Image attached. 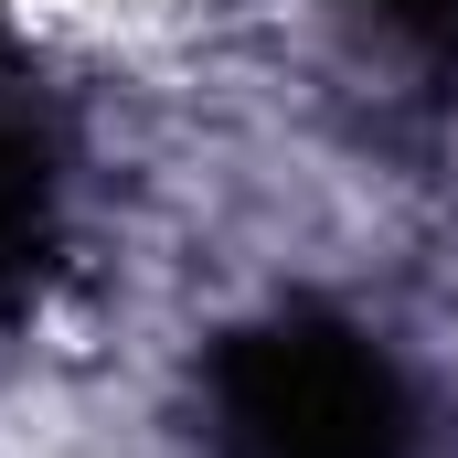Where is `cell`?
I'll return each mask as SVG.
<instances>
[{"mask_svg": "<svg viewBox=\"0 0 458 458\" xmlns=\"http://www.w3.org/2000/svg\"><path fill=\"white\" fill-rule=\"evenodd\" d=\"M362 11H384L394 32H416V43H448V54H458V0H362Z\"/></svg>", "mask_w": 458, "mask_h": 458, "instance_id": "obj_3", "label": "cell"}, {"mask_svg": "<svg viewBox=\"0 0 458 458\" xmlns=\"http://www.w3.org/2000/svg\"><path fill=\"white\" fill-rule=\"evenodd\" d=\"M64 245V171H54V128L0 97V320H21L54 277Z\"/></svg>", "mask_w": 458, "mask_h": 458, "instance_id": "obj_2", "label": "cell"}, {"mask_svg": "<svg viewBox=\"0 0 458 458\" xmlns=\"http://www.w3.org/2000/svg\"><path fill=\"white\" fill-rule=\"evenodd\" d=\"M203 448L214 458H427V405L405 362L342 310L234 320L203 362Z\"/></svg>", "mask_w": 458, "mask_h": 458, "instance_id": "obj_1", "label": "cell"}]
</instances>
